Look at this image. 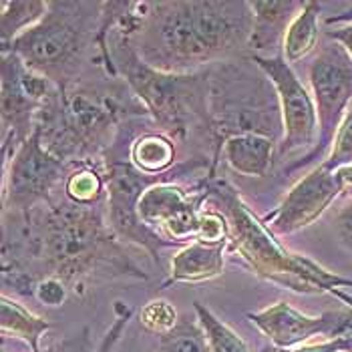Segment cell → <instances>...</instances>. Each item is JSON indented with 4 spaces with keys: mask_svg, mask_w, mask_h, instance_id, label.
<instances>
[{
    "mask_svg": "<svg viewBox=\"0 0 352 352\" xmlns=\"http://www.w3.org/2000/svg\"><path fill=\"white\" fill-rule=\"evenodd\" d=\"M2 284L23 298L43 278L63 280L71 292L117 278L149 280L107 221L105 204L77 206L67 197L27 216L2 214Z\"/></svg>",
    "mask_w": 352,
    "mask_h": 352,
    "instance_id": "cell-1",
    "label": "cell"
},
{
    "mask_svg": "<svg viewBox=\"0 0 352 352\" xmlns=\"http://www.w3.org/2000/svg\"><path fill=\"white\" fill-rule=\"evenodd\" d=\"M103 69V67H99ZM131 117H149L147 109L121 77L93 71L81 81L56 89L36 115V129L47 151L69 165L101 162L119 127Z\"/></svg>",
    "mask_w": 352,
    "mask_h": 352,
    "instance_id": "cell-2",
    "label": "cell"
},
{
    "mask_svg": "<svg viewBox=\"0 0 352 352\" xmlns=\"http://www.w3.org/2000/svg\"><path fill=\"white\" fill-rule=\"evenodd\" d=\"M103 19L105 21L101 25V38L107 43L113 69L117 77H121L129 85L133 95L147 109L157 129L167 133L175 143L197 141L206 145V149L214 155L216 165H219L210 127L208 69L190 75H171L155 71L153 67L141 60L131 43V36L113 23L109 12L103 14Z\"/></svg>",
    "mask_w": 352,
    "mask_h": 352,
    "instance_id": "cell-3",
    "label": "cell"
},
{
    "mask_svg": "<svg viewBox=\"0 0 352 352\" xmlns=\"http://www.w3.org/2000/svg\"><path fill=\"white\" fill-rule=\"evenodd\" d=\"M208 201L228 217L230 245L228 252L238 254L258 278L292 290L296 294H330L352 306V278L326 270L312 258L292 252L274 236L262 217L254 216L238 190L217 177H208Z\"/></svg>",
    "mask_w": 352,
    "mask_h": 352,
    "instance_id": "cell-4",
    "label": "cell"
},
{
    "mask_svg": "<svg viewBox=\"0 0 352 352\" xmlns=\"http://www.w3.org/2000/svg\"><path fill=\"white\" fill-rule=\"evenodd\" d=\"M103 4L53 0L45 19L10 45L0 47V53L16 54L32 73L49 79L56 89H67L91 71L105 69L101 53Z\"/></svg>",
    "mask_w": 352,
    "mask_h": 352,
    "instance_id": "cell-5",
    "label": "cell"
},
{
    "mask_svg": "<svg viewBox=\"0 0 352 352\" xmlns=\"http://www.w3.org/2000/svg\"><path fill=\"white\" fill-rule=\"evenodd\" d=\"M208 77L210 127L217 162L223 143L232 137L254 133L282 143L284 121L278 91L250 54L210 65Z\"/></svg>",
    "mask_w": 352,
    "mask_h": 352,
    "instance_id": "cell-6",
    "label": "cell"
},
{
    "mask_svg": "<svg viewBox=\"0 0 352 352\" xmlns=\"http://www.w3.org/2000/svg\"><path fill=\"white\" fill-rule=\"evenodd\" d=\"M131 43L155 71L190 75L214 65L193 19L191 0L135 2Z\"/></svg>",
    "mask_w": 352,
    "mask_h": 352,
    "instance_id": "cell-7",
    "label": "cell"
},
{
    "mask_svg": "<svg viewBox=\"0 0 352 352\" xmlns=\"http://www.w3.org/2000/svg\"><path fill=\"white\" fill-rule=\"evenodd\" d=\"M308 81L318 115V141L308 155H302L300 160L286 165L282 169L284 175L322 160L326 151L332 147L336 131L349 113V103L352 101L351 54L340 43L324 36L308 65Z\"/></svg>",
    "mask_w": 352,
    "mask_h": 352,
    "instance_id": "cell-8",
    "label": "cell"
},
{
    "mask_svg": "<svg viewBox=\"0 0 352 352\" xmlns=\"http://www.w3.org/2000/svg\"><path fill=\"white\" fill-rule=\"evenodd\" d=\"M71 167L45 149L38 129H34L16 153L2 162V214L27 216L38 206L51 204Z\"/></svg>",
    "mask_w": 352,
    "mask_h": 352,
    "instance_id": "cell-9",
    "label": "cell"
},
{
    "mask_svg": "<svg viewBox=\"0 0 352 352\" xmlns=\"http://www.w3.org/2000/svg\"><path fill=\"white\" fill-rule=\"evenodd\" d=\"M2 95H0V137L2 162H8L16 149L36 129V115L54 85L49 79L32 73L27 65L12 53L2 54Z\"/></svg>",
    "mask_w": 352,
    "mask_h": 352,
    "instance_id": "cell-10",
    "label": "cell"
},
{
    "mask_svg": "<svg viewBox=\"0 0 352 352\" xmlns=\"http://www.w3.org/2000/svg\"><path fill=\"white\" fill-rule=\"evenodd\" d=\"M250 56L270 77L280 97L284 139L278 145L276 162L286 160L298 151L308 155L316 147V141H318V115H316V105H314L312 95L302 85L292 65L284 58V54H278L274 58H264L256 54H250Z\"/></svg>",
    "mask_w": 352,
    "mask_h": 352,
    "instance_id": "cell-11",
    "label": "cell"
},
{
    "mask_svg": "<svg viewBox=\"0 0 352 352\" xmlns=\"http://www.w3.org/2000/svg\"><path fill=\"white\" fill-rule=\"evenodd\" d=\"M208 177L195 182L190 191L167 182L151 186L139 199V219L163 238L188 245L197 238L201 206L208 201Z\"/></svg>",
    "mask_w": 352,
    "mask_h": 352,
    "instance_id": "cell-12",
    "label": "cell"
},
{
    "mask_svg": "<svg viewBox=\"0 0 352 352\" xmlns=\"http://www.w3.org/2000/svg\"><path fill=\"white\" fill-rule=\"evenodd\" d=\"M248 318L258 326L276 351L298 349L314 336L332 340L352 334V310H328L318 316H308L288 302H276L260 312H248Z\"/></svg>",
    "mask_w": 352,
    "mask_h": 352,
    "instance_id": "cell-13",
    "label": "cell"
},
{
    "mask_svg": "<svg viewBox=\"0 0 352 352\" xmlns=\"http://www.w3.org/2000/svg\"><path fill=\"white\" fill-rule=\"evenodd\" d=\"M197 32L214 63L248 54L254 10L248 0H191Z\"/></svg>",
    "mask_w": 352,
    "mask_h": 352,
    "instance_id": "cell-14",
    "label": "cell"
},
{
    "mask_svg": "<svg viewBox=\"0 0 352 352\" xmlns=\"http://www.w3.org/2000/svg\"><path fill=\"white\" fill-rule=\"evenodd\" d=\"M338 197H342V188L336 173L318 163L286 193L276 210L262 217V221L274 236H290L312 226Z\"/></svg>",
    "mask_w": 352,
    "mask_h": 352,
    "instance_id": "cell-15",
    "label": "cell"
},
{
    "mask_svg": "<svg viewBox=\"0 0 352 352\" xmlns=\"http://www.w3.org/2000/svg\"><path fill=\"white\" fill-rule=\"evenodd\" d=\"M302 8H304V2H298V0L252 2L254 30H252L248 53L264 56V58H274L282 54L286 32Z\"/></svg>",
    "mask_w": 352,
    "mask_h": 352,
    "instance_id": "cell-16",
    "label": "cell"
},
{
    "mask_svg": "<svg viewBox=\"0 0 352 352\" xmlns=\"http://www.w3.org/2000/svg\"><path fill=\"white\" fill-rule=\"evenodd\" d=\"M228 245L230 242L208 244L201 240H193L188 245L179 248L177 254L171 258L169 276L163 280L160 290H165L171 284H179V282L199 284V282H208L221 276L223 266H226L223 256L228 252Z\"/></svg>",
    "mask_w": 352,
    "mask_h": 352,
    "instance_id": "cell-17",
    "label": "cell"
},
{
    "mask_svg": "<svg viewBox=\"0 0 352 352\" xmlns=\"http://www.w3.org/2000/svg\"><path fill=\"white\" fill-rule=\"evenodd\" d=\"M278 143L264 135H238L228 139L221 147L226 163L245 177H266L276 162Z\"/></svg>",
    "mask_w": 352,
    "mask_h": 352,
    "instance_id": "cell-18",
    "label": "cell"
},
{
    "mask_svg": "<svg viewBox=\"0 0 352 352\" xmlns=\"http://www.w3.org/2000/svg\"><path fill=\"white\" fill-rule=\"evenodd\" d=\"M175 155H177L175 141L167 133L160 131L153 121L137 133L129 147L131 163L139 171L149 173V175L169 173L177 165Z\"/></svg>",
    "mask_w": 352,
    "mask_h": 352,
    "instance_id": "cell-19",
    "label": "cell"
},
{
    "mask_svg": "<svg viewBox=\"0 0 352 352\" xmlns=\"http://www.w3.org/2000/svg\"><path fill=\"white\" fill-rule=\"evenodd\" d=\"M0 318L2 338H19L27 344L30 352H43L41 338L53 328L49 320L32 314L21 302L8 296H2L0 300Z\"/></svg>",
    "mask_w": 352,
    "mask_h": 352,
    "instance_id": "cell-20",
    "label": "cell"
},
{
    "mask_svg": "<svg viewBox=\"0 0 352 352\" xmlns=\"http://www.w3.org/2000/svg\"><path fill=\"white\" fill-rule=\"evenodd\" d=\"M320 10H322L320 2L306 0L304 8L300 10V14L288 28L286 38H284V47H282V54L290 65L302 60L304 56H308L318 47V41H320V27H318Z\"/></svg>",
    "mask_w": 352,
    "mask_h": 352,
    "instance_id": "cell-21",
    "label": "cell"
},
{
    "mask_svg": "<svg viewBox=\"0 0 352 352\" xmlns=\"http://www.w3.org/2000/svg\"><path fill=\"white\" fill-rule=\"evenodd\" d=\"M65 197L77 206H99L107 201L103 163H75L63 186Z\"/></svg>",
    "mask_w": 352,
    "mask_h": 352,
    "instance_id": "cell-22",
    "label": "cell"
},
{
    "mask_svg": "<svg viewBox=\"0 0 352 352\" xmlns=\"http://www.w3.org/2000/svg\"><path fill=\"white\" fill-rule=\"evenodd\" d=\"M49 2L45 0H2L0 2V47L10 45L14 38L38 25L47 14Z\"/></svg>",
    "mask_w": 352,
    "mask_h": 352,
    "instance_id": "cell-23",
    "label": "cell"
},
{
    "mask_svg": "<svg viewBox=\"0 0 352 352\" xmlns=\"http://www.w3.org/2000/svg\"><path fill=\"white\" fill-rule=\"evenodd\" d=\"M197 320L206 332L212 352H250L242 336H238L228 324H223L216 314L201 302H193Z\"/></svg>",
    "mask_w": 352,
    "mask_h": 352,
    "instance_id": "cell-24",
    "label": "cell"
},
{
    "mask_svg": "<svg viewBox=\"0 0 352 352\" xmlns=\"http://www.w3.org/2000/svg\"><path fill=\"white\" fill-rule=\"evenodd\" d=\"M155 352H212L206 332L199 320H190V316H179L177 326L160 336Z\"/></svg>",
    "mask_w": 352,
    "mask_h": 352,
    "instance_id": "cell-25",
    "label": "cell"
},
{
    "mask_svg": "<svg viewBox=\"0 0 352 352\" xmlns=\"http://www.w3.org/2000/svg\"><path fill=\"white\" fill-rule=\"evenodd\" d=\"M179 322V314L171 302L162 298L149 300L139 312V324L157 338L171 332Z\"/></svg>",
    "mask_w": 352,
    "mask_h": 352,
    "instance_id": "cell-26",
    "label": "cell"
},
{
    "mask_svg": "<svg viewBox=\"0 0 352 352\" xmlns=\"http://www.w3.org/2000/svg\"><path fill=\"white\" fill-rule=\"evenodd\" d=\"M320 165L332 173L352 165V109H349V113L344 115V119L336 131L330 155Z\"/></svg>",
    "mask_w": 352,
    "mask_h": 352,
    "instance_id": "cell-27",
    "label": "cell"
},
{
    "mask_svg": "<svg viewBox=\"0 0 352 352\" xmlns=\"http://www.w3.org/2000/svg\"><path fill=\"white\" fill-rule=\"evenodd\" d=\"M208 244H221L230 242V223L228 217L223 216L217 208H204L199 214V228L197 238Z\"/></svg>",
    "mask_w": 352,
    "mask_h": 352,
    "instance_id": "cell-28",
    "label": "cell"
},
{
    "mask_svg": "<svg viewBox=\"0 0 352 352\" xmlns=\"http://www.w3.org/2000/svg\"><path fill=\"white\" fill-rule=\"evenodd\" d=\"M133 318V308L123 304V302H115V322L109 326V330L105 332V336L99 342V349L95 352H113L117 342L121 340L125 328L129 324V320Z\"/></svg>",
    "mask_w": 352,
    "mask_h": 352,
    "instance_id": "cell-29",
    "label": "cell"
},
{
    "mask_svg": "<svg viewBox=\"0 0 352 352\" xmlns=\"http://www.w3.org/2000/svg\"><path fill=\"white\" fill-rule=\"evenodd\" d=\"M69 296H71V288L63 280H58V278H43V280L36 282L32 298H36L45 306L58 308V306H63L67 302Z\"/></svg>",
    "mask_w": 352,
    "mask_h": 352,
    "instance_id": "cell-30",
    "label": "cell"
},
{
    "mask_svg": "<svg viewBox=\"0 0 352 352\" xmlns=\"http://www.w3.org/2000/svg\"><path fill=\"white\" fill-rule=\"evenodd\" d=\"M4 352V351H2ZM43 352H93V336H91V328L82 326L77 332L60 338L58 342H54L51 346H47Z\"/></svg>",
    "mask_w": 352,
    "mask_h": 352,
    "instance_id": "cell-31",
    "label": "cell"
},
{
    "mask_svg": "<svg viewBox=\"0 0 352 352\" xmlns=\"http://www.w3.org/2000/svg\"><path fill=\"white\" fill-rule=\"evenodd\" d=\"M332 228L340 244L349 252H352V199H349L334 216H332Z\"/></svg>",
    "mask_w": 352,
    "mask_h": 352,
    "instance_id": "cell-32",
    "label": "cell"
},
{
    "mask_svg": "<svg viewBox=\"0 0 352 352\" xmlns=\"http://www.w3.org/2000/svg\"><path fill=\"white\" fill-rule=\"evenodd\" d=\"M274 352H352V334L338 336V338L326 340V342H320V344H308V346H300V349Z\"/></svg>",
    "mask_w": 352,
    "mask_h": 352,
    "instance_id": "cell-33",
    "label": "cell"
},
{
    "mask_svg": "<svg viewBox=\"0 0 352 352\" xmlns=\"http://www.w3.org/2000/svg\"><path fill=\"white\" fill-rule=\"evenodd\" d=\"M324 36L326 38H330V41L340 43L352 58V23L351 25H342V27L338 28H330V30H326Z\"/></svg>",
    "mask_w": 352,
    "mask_h": 352,
    "instance_id": "cell-34",
    "label": "cell"
},
{
    "mask_svg": "<svg viewBox=\"0 0 352 352\" xmlns=\"http://www.w3.org/2000/svg\"><path fill=\"white\" fill-rule=\"evenodd\" d=\"M334 173H336V177H338V182H340L342 197H344V195H351L352 199V165L342 167V169H338V171H334Z\"/></svg>",
    "mask_w": 352,
    "mask_h": 352,
    "instance_id": "cell-35",
    "label": "cell"
},
{
    "mask_svg": "<svg viewBox=\"0 0 352 352\" xmlns=\"http://www.w3.org/2000/svg\"><path fill=\"white\" fill-rule=\"evenodd\" d=\"M324 23L328 25V27H330V25H351L352 8H349L346 12H338V14H334V16H328Z\"/></svg>",
    "mask_w": 352,
    "mask_h": 352,
    "instance_id": "cell-36",
    "label": "cell"
}]
</instances>
